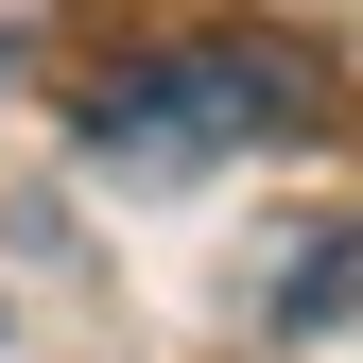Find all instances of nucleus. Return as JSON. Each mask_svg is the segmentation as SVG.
Segmentation results:
<instances>
[{
  "mask_svg": "<svg viewBox=\"0 0 363 363\" xmlns=\"http://www.w3.org/2000/svg\"><path fill=\"white\" fill-rule=\"evenodd\" d=\"M329 121V69L277 52V35H156L139 69L86 86V173H121V191H191V173L259 156V139H311Z\"/></svg>",
  "mask_w": 363,
  "mask_h": 363,
  "instance_id": "nucleus-1",
  "label": "nucleus"
},
{
  "mask_svg": "<svg viewBox=\"0 0 363 363\" xmlns=\"http://www.w3.org/2000/svg\"><path fill=\"white\" fill-rule=\"evenodd\" d=\"M259 294H277V329H346V311H363V225H329V242H294V259H277Z\"/></svg>",
  "mask_w": 363,
  "mask_h": 363,
  "instance_id": "nucleus-2",
  "label": "nucleus"
}]
</instances>
